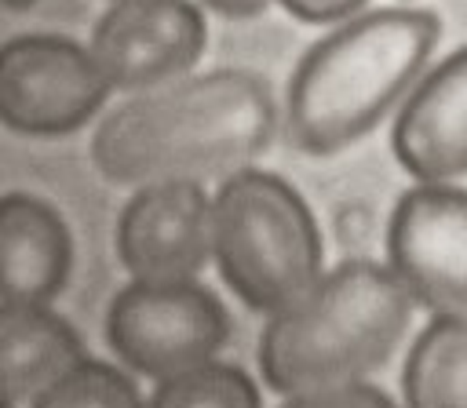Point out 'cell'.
Listing matches in <instances>:
<instances>
[{
  "label": "cell",
  "instance_id": "obj_11",
  "mask_svg": "<svg viewBox=\"0 0 467 408\" xmlns=\"http://www.w3.org/2000/svg\"><path fill=\"white\" fill-rule=\"evenodd\" d=\"M73 262L69 226L44 197L4 193L0 197V299L51 302Z\"/></svg>",
  "mask_w": 467,
  "mask_h": 408
},
{
  "label": "cell",
  "instance_id": "obj_4",
  "mask_svg": "<svg viewBox=\"0 0 467 408\" xmlns=\"http://www.w3.org/2000/svg\"><path fill=\"white\" fill-rule=\"evenodd\" d=\"M212 259L234 295L277 313L321 277V233L306 200L274 171L237 168L212 197Z\"/></svg>",
  "mask_w": 467,
  "mask_h": 408
},
{
  "label": "cell",
  "instance_id": "obj_12",
  "mask_svg": "<svg viewBox=\"0 0 467 408\" xmlns=\"http://www.w3.org/2000/svg\"><path fill=\"white\" fill-rule=\"evenodd\" d=\"M84 357L80 335L47 302L0 299V393L11 404L36 401Z\"/></svg>",
  "mask_w": 467,
  "mask_h": 408
},
{
  "label": "cell",
  "instance_id": "obj_17",
  "mask_svg": "<svg viewBox=\"0 0 467 408\" xmlns=\"http://www.w3.org/2000/svg\"><path fill=\"white\" fill-rule=\"evenodd\" d=\"M288 15H296L299 22H314V26H325V22H343L350 18L354 11L365 7V0H277Z\"/></svg>",
  "mask_w": 467,
  "mask_h": 408
},
{
  "label": "cell",
  "instance_id": "obj_8",
  "mask_svg": "<svg viewBox=\"0 0 467 408\" xmlns=\"http://www.w3.org/2000/svg\"><path fill=\"white\" fill-rule=\"evenodd\" d=\"M88 51L109 87H157L201 58L204 15L190 0H113L91 29Z\"/></svg>",
  "mask_w": 467,
  "mask_h": 408
},
{
  "label": "cell",
  "instance_id": "obj_2",
  "mask_svg": "<svg viewBox=\"0 0 467 408\" xmlns=\"http://www.w3.org/2000/svg\"><path fill=\"white\" fill-rule=\"evenodd\" d=\"M438 36L441 22L416 7L368 11L321 36L288 80V138L328 157L368 135L423 76Z\"/></svg>",
  "mask_w": 467,
  "mask_h": 408
},
{
  "label": "cell",
  "instance_id": "obj_9",
  "mask_svg": "<svg viewBox=\"0 0 467 408\" xmlns=\"http://www.w3.org/2000/svg\"><path fill=\"white\" fill-rule=\"evenodd\" d=\"M117 255L135 280H193L212 259V197L197 178L146 182L117 222Z\"/></svg>",
  "mask_w": 467,
  "mask_h": 408
},
{
  "label": "cell",
  "instance_id": "obj_14",
  "mask_svg": "<svg viewBox=\"0 0 467 408\" xmlns=\"http://www.w3.org/2000/svg\"><path fill=\"white\" fill-rule=\"evenodd\" d=\"M146 408H263L255 382L219 361H204L179 375L157 379V390Z\"/></svg>",
  "mask_w": 467,
  "mask_h": 408
},
{
  "label": "cell",
  "instance_id": "obj_6",
  "mask_svg": "<svg viewBox=\"0 0 467 408\" xmlns=\"http://www.w3.org/2000/svg\"><path fill=\"white\" fill-rule=\"evenodd\" d=\"M113 87L91 51L58 33H22L0 44V124L55 138L84 128Z\"/></svg>",
  "mask_w": 467,
  "mask_h": 408
},
{
  "label": "cell",
  "instance_id": "obj_16",
  "mask_svg": "<svg viewBox=\"0 0 467 408\" xmlns=\"http://www.w3.org/2000/svg\"><path fill=\"white\" fill-rule=\"evenodd\" d=\"M285 408H394V401L361 379V382H347V386L296 393V397H288Z\"/></svg>",
  "mask_w": 467,
  "mask_h": 408
},
{
  "label": "cell",
  "instance_id": "obj_5",
  "mask_svg": "<svg viewBox=\"0 0 467 408\" xmlns=\"http://www.w3.org/2000/svg\"><path fill=\"white\" fill-rule=\"evenodd\" d=\"M106 339L128 368L168 379L215 361L230 339V317L197 280H131L109 302Z\"/></svg>",
  "mask_w": 467,
  "mask_h": 408
},
{
  "label": "cell",
  "instance_id": "obj_3",
  "mask_svg": "<svg viewBox=\"0 0 467 408\" xmlns=\"http://www.w3.org/2000/svg\"><path fill=\"white\" fill-rule=\"evenodd\" d=\"M412 310V295L387 262L347 259L270 313L259 339L263 379L285 397L361 382L394 353Z\"/></svg>",
  "mask_w": 467,
  "mask_h": 408
},
{
  "label": "cell",
  "instance_id": "obj_18",
  "mask_svg": "<svg viewBox=\"0 0 467 408\" xmlns=\"http://www.w3.org/2000/svg\"><path fill=\"white\" fill-rule=\"evenodd\" d=\"M212 11H219V15H226V18H255V15H263L274 0H204Z\"/></svg>",
  "mask_w": 467,
  "mask_h": 408
},
{
  "label": "cell",
  "instance_id": "obj_10",
  "mask_svg": "<svg viewBox=\"0 0 467 408\" xmlns=\"http://www.w3.org/2000/svg\"><path fill=\"white\" fill-rule=\"evenodd\" d=\"M390 146L416 182H452L467 175V47L409 87Z\"/></svg>",
  "mask_w": 467,
  "mask_h": 408
},
{
  "label": "cell",
  "instance_id": "obj_15",
  "mask_svg": "<svg viewBox=\"0 0 467 408\" xmlns=\"http://www.w3.org/2000/svg\"><path fill=\"white\" fill-rule=\"evenodd\" d=\"M33 408H146L135 382L102 361H80L66 375H58Z\"/></svg>",
  "mask_w": 467,
  "mask_h": 408
},
{
  "label": "cell",
  "instance_id": "obj_13",
  "mask_svg": "<svg viewBox=\"0 0 467 408\" xmlns=\"http://www.w3.org/2000/svg\"><path fill=\"white\" fill-rule=\"evenodd\" d=\"M405 408H467V321L434 317L401 372Z\"/></svg>",
  "mask_w": 467,
  "mask_h": 408
},
{
  "label": "cell",
  "instance_id": "obj_1",
  "mask_svg": "<svg viewBox=\"0 0 467 408\" xmlns=\"http://www.w3.org/2000/svg\"><path fill=\"white\" fill-rule=\"evenodd\" d=\"M277 109L263 76L215 69L157 84L109 109L91 135L95 168L117 186L230 175L274 138Z\"/></svg>",
  "mask_w": 467,
  "mask_h": 408
},
{
  "label": "cell",
  "instance_id": "obj_20",
  "mask_svg": "<svg viewBox=\"0 0 467 408\" xmlns=\"http://www.w3.org/2000/svg\"><path fill=\"white\" fill-rule=\"evenodd\" d=\"M0 408H11V401H7V397H4V393H0Z\"/></svg>",
  "mask_w": 467,
  "mask_h": 408
},
{
  "label": "cell",
  "instance_id": "obj_7",
  "mask_svg": "<svg viewBox=\"0 0 467 408\" xmlns=\"http://www.w3.org/2000/svg\"><path fill=\"white\" fill-rule=\"evenodd\" d=\"M387 266L431 317L467 321V189L420 182L394 204Z\"/></svg>",
  "mask_w": 467,
  "mask_h": 408
},
{
  "label": "cell",
  "instance_id": "obj_19",
  "mask_svg": "<svg viewBox=\"0 0 467 408\" xmlns=\"http://www.w3.org/2000/svg\"><path fill=\"white\" fill-rule=\"evenodd\" d=\"M4 4H11V7H26V4H33V0H4Z\"/></svg>",
  "mask_w": 467,
  "mask_h": 408
}]
</instances>
